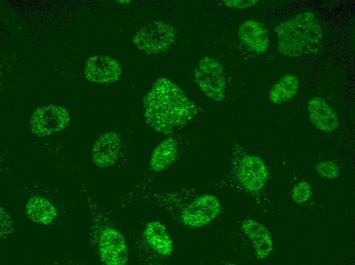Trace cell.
Wrapping results in <instances>:
<instances>
[{
  "label": "cell",
  "instance_id": "1",
  "mask_svg": "<svg viewBox=\"0 0 355 265\" xmlns=\"http://www.w3.org/2000/svg\"><path fill=\"white\" fill-rule=\"evenodd\" d=\"M144 116L154 129L165 135L191 120L197 108L172 81L158 78L143 99Z\"/></svg>",
  "mask_w": 355,
  "mask_h": 265
},
{
  "label": "cell",
  "instance_id": "2",
  "mask_svg": "<svg viewBox=\"0 0 355 265\" xmlns=\"http://www.w3.org/2000/svg\"><path fill=\"white\" fill-rule=\"evenodd\" d=\"M275 31L278 49L286 56L316 54L321 46L322 31L317 18L311 12L299 14L281 23Z\"/></svg>",
  "mask_w": 355,
  "mask_h": 265
},
{
  "label": "cell",
  "instance_id": "3",
  "mask_svg": "<svg viewBox=\"0 0 355 265\" xmlns=\"http://www.w3.org/2000/svg\"><path fill=\"white\" fill-rule=\"evenodd\" d=\"M268 177V171L263 161L247 153L235 143L229 170L217 185L240 188L248 193H258L263 189Z\"/></svg>",
  "mask_w": 355,
  "mask_h": 265
},
{
  "label": "cell",
  "instance_id": "4",
  "mask_svg": "<svg viewBox=\"0 0 355 265\" xmlns=\"http://www.w3.org/2000/svg\"><path fill=\"white\" fill-rule=\"evenodd\" d=\"M171 200L172 214L185 226L198 228L207 225L218 217L221 210L218 199L208 193L194 191L188 196Z\"/></svg>",
  "mask_w": 355,
  "mask_h": 265
},
{
  "label": "cell",
  "instance_id": "5",
  "mask_svg": "<svg viewBox=\"0 0 355 265\" xmlns=\"http://www.w3.org/2000/svg\"><path fill=\"white\" fill-rule=\"evenodd\" d=\"M194 78L207 96L216 101L224 99L225 78L222 66L217 61L208 57H204L195 69Z\"/></svg>",
  "mask_w": 355,
  "mask_h": 265
},
{
  "label": "cell",
  "instance_id": "6",
  "mask_svg": "<svg viewBox=\"0 0 355 265\" xmlns=\"http://www.w3.org/2000/svg\"><path fill=\"white\" fill-rule=\"evenodd\" d=\"M175 30L165 22L156 21L140 29L135 34L134 42L137 47L148 54L164 51L174 41Z\"/></svg>",
  "mask_w": 355,
  "mask_h": 265
},
{
  "label": "cell",
  "instance_id": "7",
  "mask_svg": "<svg viewBox=\"0 0 355 265\" xmlns=\"http://www.w3.org/2000/svg\"><path fill=\"white\" fill-rule=\"evenodd\" d=\"M69 120V113L64 108L53 105L42 107L33 114L31 127L38 136H48L65 128Z\"/></svg>",
  "mask_w": 355,
  "mask_h": 265
},
{
  "label": "cell",
  "instance_id": "8",
  "mask_svg": "<svg viewBox=\"0 0 355 265\" xmlns=\"http://www.w3.org/2000/svg\"><path fill=\"white\" fill-rule=\"evenodd\" d=\"M99 251L103 261L107 264H126L128 248L126 242L121 233L111 227L104 228L99 237Z\"/></svg>",
  "mask_w": 355,
  "mask_h": 265
},
{
  "label": "cell",
  "instance_id": "9",
  "mask_svg": "<svg viewBox=\"0 0 355 265\" xmlns=\"http://www.w3.org/2000/svg\"><path fill=\"white\" fill-rule=\"evenodd\" d=\"M122 73L121 66L115 59L104 55L94 56L86 62L85 74L90 81L111 83L117 81Z\"/></svg>",
  "mask_w": 355,
  "mask_h": 265
},
{
  "label": "cell",
  "instance_id": "10",
  "mask_svg": "<svg viewBox=\"0 0 355 265\" xmlns=\"http://www.w3.org/2000/svg\"><path fill=\"white\" fill-rule=\"evenodd\" d=\"M121 145L118 136L109 132L101 136L95 143L92 150V160L98 166L108 167L117 160Z\"/></svg>",
  "mask_w": 355,
  "mask_h": 265
},
{
  "label": "cell",
  "instance_id": "11",
  "mask_svg": "<svg viewBox=\"0 0 355 265\" xmlns=\"http://www.w3.org/2000/svg\"><path fill=\"white\" fill-rule=\"evenodd\" d=\"M308 110L311 122L319 130L330 132L337 128L338 120L333 109L322 98L310 100Z\"/></svg>",
  "mask_w": 355,
  "mask_h": 265
},
{
  "label": "cell",
  "instance_id": "12",
  "mask_svg": "<svg viewBox=\"0 0 355 265\" xmlns=\"http://www.w3.org/2000/svg\"><path fill=\"white\" fill-rule=\"evenodd\" d=\"M239 37L251 51L258 54L265 52L269 47L267 31L257 21L248 20L242 23L239 29Z\"/></svg>",
  "mask_w": 355,
  "mask_h": 265
},
{
  "label": "cell",
  "instance_id": "13",
  "mask_svg": "<svg viewBox=\"0 0 355 265\" xmlns=\"http://www.w3.org/2000/svg\"><path fill=\"white\" fill-rule=\"evenodd\" d=\"M241 228L252 242L257 257L264 259L267 257L273 248L272 237L268 229L251 219L243 221Z\"/></svg>",
  "mask_w": 355,
  "mask_h": 265
},
{
  "label": "cell",
  "instance_id": "14",
  "mask_svg": "<svg viewBox=\"0 0 355 265\" xmlns=\"http://www.w3.org/2000/svg\"><path fill=\"white\" fill-rule=\"evenodd\" d=\"M144 238L158 254L167 257L172 253L173 242L165 226L159 222L148 223L143 232Z\"/></svg>",
  "mask_w": 355,
  "mask_h": 265
},
{
  "label": "cell",
  "instance_id": "15",
  "mask_svg": "<svg viewBox=\"0 0 355 265\" xmlns=\"http://www.w3.org/2000/svg\"><path fill=\"white\" fill-rule=\"evenodd\" d=\"M178 152L176 140L172 138L164 140L153 151L150 161L151 169L156 172L166 170L175 161Z\"/></svg>",
  "mask_w": 355,
  "mask_h": 265
},
{
  "label": "cell",
  "instance_id": "16",
  "mask_svg": "<svg viewBox=\"0 0 355 265\" xmlns=\"http://www.w3.org/2000/svg\"><path fill=\"white\" fill-rule=\"evenodd\" d=\"M27 213L33 221L43 224L50 223L56 215V208L47 199L34 197L28 202Z\"/></svg>",
  "mask_w": 355,
  "mask_h": 265
},
{
  "label": "cell",
  "instance_id": "17",
  "mask_svg": "<svg viewBox=\"0 0 355 265\" xmlns=\"http://www.w3.org/2000/svg\"><path fill=\"white\" fill-rule=\"evenodd\" d=\"M296 76L288 74L277 81L270 91L269 98L273 103L280 104L292 99L298 89Z\"/></svg>",
  "mask_w": 355,
  "mask_h": 265
},
{
  "label": "cell",
  "instance_id": "18",
  "mask_svg": "<svg viewBox=\"0 0 355 265\" xmlns=\"http://www.w3.org/2000/svg\"><path fill=\"white\" fill-rule=\"evenodd\" d=\"M311 195L310 184L306 181H302L296 184L292 191L293 199L297 203H302L308 200Z\"/></svg>",
  "mask_w": 355,
  "mask_h": 265
},
{
  "label": "cell",
  "instance_id": "19",
  "mask_svg": "<svg viewBox=\"0 0 355 265\" xmlns=\"http://www.w3.org/2000/svg\"><path fill=\"white\" fill-rule=\"evenodd\" d=\"M316 169L321 176L328 179L336 178L339 173L338 167L331 161L318 163L316 166Z\"/></svg>",
  "mask_w": 355,
  "mask_h": 265
},
{
  "label": "cell",
  "instance_id": "20",
  "mask_svg": "<svg viewBox=\"0 0 355 265\" xmlns=\"http://www.w3.org/2000/svg\"><path fill=\"white\" fill-rule=\"evenodd\" d=\"M225 5L228 7L236 9H246L256 5L259 1L257 0H229L223 1Z\"/></svg>",
  "mask_w": 355,
  "mask_h": 265
}]
</instances>
